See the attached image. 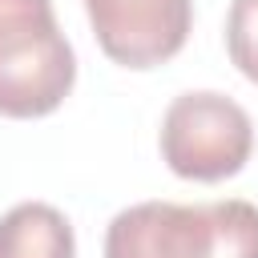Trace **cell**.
Returning <instances> with one entry per match:
<instances>
[{
	"label": "cell",
	"instance_id": "6da1fadb",
	"mask_svg": "<svg viewBox=\"0 0 258 258\" xmlns=\"http://www.w3.org/2000/svg\"><path fill=\"white\" fill-rule=\"evenodd\" d=\"M105 258H258V206L137 202L109 222Z\"/></svg>",
	"mask_w": 258,
	"mask_h": 258
},
{
	"label": "cell",
	"instance_id": "7a4b0ae2",
	"mask_svg": "<svg viewBox=\"0 0 258 258\" xmlns=\"http://www.w3.org/2000/svg\"><path fill=\"white\" fill-rule=\"evenodd\" d=\"M77 56L52 0H0V113L48 117L73 93Z\"/></svg>",
	"mask_w": 258,
	"mask_h": 258
},
{
	"label": "cell",
	"instance_id": "3957f363",
	"mask_svg": "<svg viewBox=\"0 0 258 258\" xmlns=\"http://www.w3.org/2000/svg\"><path fill=\"white\" fill-rule=\"evenodd\" d=\"M161 161L185 181H222L234 177L254 149L250 113L214 89L181 93L161 117Z\"/></svg>",
	"mask_w": 258,
	"mask_h": 258
},
{
	"label": "cell",
	"instance_id": "277c9868",
	"mask_svg": "<svg viewBox=\"0 0 258 258\" xmlns=\"http://www.w3.org/2000/svg\"><path fill=\"white\" fill-rule=\"evenodd\" d=\"M97 44L125 69H153L177 56L194 28V0H85Z\"/></svg>",
	"mask_w": 258,
	"mask_h": 258
},
{
	"label": "cell",
	"instance_id": "5b68a950",
	"mask_svg": "<svg viewBox=\"0 0 258 258\" xmlns=\"http://www.w3.org/2000/svg\"><path fill=\"white\" fill-rule=\"evenodd\" d=\"M0 258H77L69 218L48 202H20L0 218Z\"/></svg>",
	"mask_w": 258,
	"mask_h": 258
},
{
	"label": "cell",
	"instance_id": "8992f818",
	"mask_svg": "<svg viewBox=\"0 0 258 258\" xmlns=\"http://www.w3.org/2000/svg\"><path fill=\"white\" fill-rule=\"evenodd\" d=\"M226 52L234 69L258 85V0H230L226 12Z\"/></svg>",
	"mask_w": 258,
	"mask_h": 258
}]
</instances>
